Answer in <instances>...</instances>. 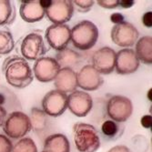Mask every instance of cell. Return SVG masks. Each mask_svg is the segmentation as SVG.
<instances>
[{
	"label": "cell",
	"instance_id": "8",
	"mask_svg": "<svg viewBox=\"0 0 152 152\" xmlns=\"http://www.w3.org/2000/svg\"><path fill=\"white\" fill-rule=\"evenodd\" d=\"M74 8L70 0H52L49 7L45 10V15L53 25H62L71 19Z\"/></svg>",
	"mask_w": 152,
	"mask_h": 152
},
{
	"label": "cell",
	"instance_id": "23",
	"mask_svg": "<svg viewBox=\"0 0 152 152\" xmlns=\"http://www.w3.org/2000/svg\"><path fill=\"white\" fill-rule=\"evenodd\" d=\"M15 48L12 33L6 27L0 26V55H7Z\"/></svg>",
	"mask_w": 152,
	"mask_h": 152
},
{
	"label": "cell",
	"instance_id": "5",
	"mask_svg": "<svg viewBox=\"0 0 152 152\" xmlns=\"http://www.w3.org/2000/svg\"><path fill=\"white\" fill-rule=\"evenodd\" d=\"M133 112V104L124 96H113L107 104V113L111 120L117 123L126 122Z\"/></svg>",
	"mask_w": 152,
	"mask_h": 152
},
{
	"label": "cell",
	"instance_id": "6",
	"mask_svg": "<svg viewBox=\"0 0 152 152\" xmlns=\"http://www.w3.org/2000/svg\"><path fill=\"white\" fill-rule=\"evenodd\" d=\"M110 37L112 42L117 46L129 48L136 44L140 37V32L134 25L125 21L113 26Z\"/></svg>",
	"mask_w": 152,
	"mask_h": 152
},
{
	"label": "cell",
	"instance_id": "15",
	"mask_svg": "<svg viewBox=\"0 0 152 152\" xmlns=\"http://www.w3.org/2000/svg\"><path fill=\"white\" fill-rule=\"evenodd\" d=\"M77 87L86 91H95L103 84L101 75L92 66L86 65L77 73Z\"/></svg>",
	"mask_w": 152,
	"mask_h": 152
},
{
	"label": "cell",
	"instance_id": "3",
	"mask_svg": "<svg viewBox=\"0 0 152 152\" xmlns=\"http://www.w3.org/2000/svg\"><path fill=\"white\" fill-rule=\"evenodd\" d=\"M74 142L78 152H96L100 148L98 130L90 124L78 122L73 126Z\"/></svg>",
	"mask_w": 152,
	"mask_h": 152
},
{
	"label": "cell",
	"instance_id": "24",
	"mask_svg": "<svg viewBox=\"0 0 152 152\" xmlns=\"http://www.w3.org/2000/svg\"><path fill=\"white\" fill-rule=\"evenodd\" d=\"M13 152H37L36 143L30 137H23L13 147Z\"/></svg>",
	"mask_w": 152,
	"mask_h": 152
},
{
	"label": "cell",
	"instance_id": "36",
	"mask_svg": "<svg viewBox=\"0 0 152 152\" xmlns=\"http://www.w3.org/2000/svg\"><path fill=\"white\" fill-rule=\"evenodd\" d=\"M4 103H5V96L2 94H0V106H2Z\"/></svg>",
	"mask_w": 152,
	"mask_h": 152
},
{
	"label": "cell",
	"instance_id": "1",
	"mask_svg": "<svg viewBox=\"0 0 152 152\" xmlns=\"http://www.w3.org/2000/svg\"><path fill=\"white\" fill-rule=\"evenodd\" d=\"M2 71L8 84L16 88H25L29 86L34 75L27 61L18 56L7 58L2 66Z\"/></svg>",
	"mask_w": 152,
	"mask_h": 152
},
{
	"label": "cell",
	"instance_id": "16",
	"mask_svg": "<svg viewBox=\"0 0 152 152\" xmlns=\"http://www.w3.org/2000/svg\"><path fill=\"white\" fill-rule=\"evenodd\" d=\"M54 85L57 90L65 94L74 92L77 88V73L71 68H60L59 72L54 79Z\"/></svg>",
	"mask_w": 152,
	"mask_h": 152
},
{
	"label": "cell",
	"instance_id": "32",
	"mask_svg": "<svg viewBox=\"0 0 152 152\" xmlns=\"http://www.w3.org/2000/svg\"><path fill=\"white\" fill-rule=\"evenodd\" d=\"M107 152H131V151L127 146L118 145V146H115V147L111 148Z\"/></svg>",
	"mask_w": 152,
	"mask_h": 152
},
{
	"label": "cell",
	"instance_id": "25",
	"mask_svg": "<svg viewBox=\"0 0 152 152\" xmlns=\"http://www.w3.org/2000/svg\"><path fill=\"white\" fill-rule=\"evenodd\" d=\"M119 130L120 128L118 124L111 119L104 121L101 126V131L103 135L111 140L114 139V137H117L119 135Z\"/></svg>",
	"mask_w": 152,
	"mask_h": 152
},
{
	"label": "cell",
	"instance_id": "18",
	"mask_svg": "<svg viewBox=\"0 0 152 152\" xmlns=\"http://www.w3.org/2000/svg\"><path fill=\"white\" fill-rule=\"evenodd\" d=\"M45 152H70V143L63 134H53L48 136L44 143Z\"/></svg>",
	"mask_w": 152,
	"mask_h": 152
},
{
	"label": "cell",
	"instance_id": "19",
	"mask_svg": "<svg viewBox=\"0 0 152 152\" xmlns=\"http://www.w3.org/2000/svg\"><path fill=\"white\" fill-rule=\"evenodd\" d=\"M135 47V54L140 62L146 65L152 64V37L151 36H144L137 39Z\"/></svg>",
	"mask_w": 152,
	"mask_h": 152
},
{
	"label": "cell",
	"instance_id": "9",
	"mask_svg": "<svg viewBox=\"0 0 152 152\" xmlns=\"http://www.w3.org/2000/svg\"><path fill=\"white\" fill-rule=\"evenodd\" d=\"M42 108L48 116H61L67 108V95L57 89L48 92L42 99Z\"/></svg>",
	"mask_w": 152,
	"mask_h": 152
},
{
	"label": "cell",
	"instance_id": "29",
	"mask_svg": "<svg viewBox=\"0 0 152 152\" xmlns=\"http://www.w3.org/2000/svg\"><path fill=\"white\" fill-rule=\"evenodd\" d=\"M142 23L146 27H148V28H150L152 26V13H151V11L146 12L142 16Z\"/></svg>",
	"mask_w": 152,
	"mask_h": 152
},
{
	"label": "cell",
	"instance_id": "2",
	"mask_svg": "<svg viewBox=\"0 0 152 152\" xmlns=\"http://www.w3.org/2000/svg\"><path fill=\"white\" fill-rule=\"evenodd\" d=\"M70 41L73 46L77 49L87 51L91 49L98 42L99 29L93 22L83 20L70 29Z\"/></svg>",
	"mask_w": 152,
	"mask_h": 152
},
{
	"label": "cell",
	"instance_id": "11",
	"mask_svg": "<svg viewBox=\"0 0 152 152\" xmlns=\"http://www.w3.org/2000/svg\"><path fill=\"white\" fill-rule=\"evenodd\" d=\"M92 107V96L85 91L75 90L67 96V108L78 118L86 117L90 112Z\"/></svg>",
	"mask_w": 152,
	"mask_h": 152
},
{
	"label": "cell",
	"instance_id": "35",
	"mask_svg": "<svg viewBox=\"0 0 152 152\" xmlns=\"http://www.w3.org/2000/svg\"><path fill=\"white\" fill-rule=\"evenodd\" d=\"M39 3H40V6L46 10L51 5L52 0H39Z\"/></svg>",
	"mask_w": 152,
	"mask_h": 152
},
{
	"label": "cell",
	"instance_id": "17",
	"mask_svg": "<svg viewBox=\"0 0 152 152\" xmlns=\"http://www.w3.org/2000/svg\"><path fill=\"white\" fill-rule=\"evenodd\" d=\"M19 14L26 23H36L44 18L45 9L40 6L39 1H21Z\"/></svg>",
	"mask_w": 152,
	"mask_h": 152
},
{
	"label": "cell",
	"instance_id": "27",
	"mask_svg": "<svg viewBox=\"0 0 152 152\" xmlns=\"http://www.w3.org/2000/svg\"><path fill=\"white\" fill-rule=\"evenodd\" d=\"M13 144L11 140L5 135L0 134V152H11Z\"/></svg>",
	"mask_w": 152,
	"mask_h": 152
},
{
	"label": "cell",
	"instance_id": "30",
	"mask_svg": "<svg viewBox=\"0 0 152 152\" xmlns=\"http://www.w3.org/2000/svg\"><path fill=\"white\" fill-rule=\"evenodd\" d=\"M110 21L114 23L115 25L121 24L123 22H125V18L122 15L121 13H113L111 16H110Z\"/></svg>",
	"mask_w": 152,
	"mask_h": 152
},
{
	"label": "cell",
	"instance_id": "20",
	"mask_svg": "<svg viewBox=\"0 0 152 152\" xmlns=\"http://www.w3.org/2000/svg\"><path fill=\"white\" fill-rule=\"evenodd\" d=\"M56 61L61 68H71L77 66L80 62V55L75 50L66 48L65 49L58 51L56 55Z\"/></svg>",
	"mask_w": 152,
	"mask_h": 152
},
{
	"label": "cell",
	"instance_id": "38",
	"mask_svg": "<svg viewBox=\"0 0 152 152\" xmlns=\"http://www.w3.org/2000/svg\"><path fill=\"white\" fill-rule=\"evenodd\" d=\"M42 152H45V151H44V150H43V151H42Z\"/></svg>",
	"mask_w": 152,
	"mask_h": 152
},
{
	"label": "cell",
	"instance_id": "21",
	"mask_svg": "<svg viewBox=\"0 0 152 152\" xmlns=\"http://www.w3.org/2000/svg\"><path fill=\"white\" fill-rule=\"evenodd\" d=\"M16 18V10L12 1L0 0V26L12 24Z\"/></svg>",
	"mask_w": 152,
	"mask_h": 152
},
{
	"label": "cell",
	"instance_id": "10",
	"mask_svg": "<svg viewBox=\"0 0 152 152\" xmlns=\"http://www.w3.org/2000/svg\"><path fill=\"white\" fill-rule=\"evenodd\" d=\"M70 37V27L66 24L49 26L45 35L48 44L58 52L67 48Z\"/></svg>",
	"mask_w": 152,
	"mask_h": 152
},
{
	"label": "cell",
	"instance_id": "14",
	"mask_svg": "<svg viewBox=\"0 0 152 152\" xmlns=\"http://www.w3.org/2000/svg\"><path fill=\"white\" fill-rule=\"evenodd\" d=\"M140 62L137 58L134 49L123 48L116 53L115 69L119 75L135 73L140 67Z\"/></svg>",
	"mask_w": 152,
	"mask_h": 152
},
{
	"label": "cell",
	"instance_id": "7",
	"mask_svg": "<svg viewBox=\"0 0 152 152\" xmlns=\"http://www.w3.org/2000/svg\"><path fill=\"white\" fill-rule=\"evenodd\" d=\"M23 58L26 60H37L42 58L48 51L43 37L37 33H30L26 35L20 47Z\"/></svg>",
	"mask_w": 152,
	"mask_h": 152
},
{
	"label": "cell",
	"instance_id": "22",
	"mask_svg": "<svg viewBox=\"0 0 152 152\" xmlns=\"http://www.w3.org/2000/svg\"><path fill=\"white\" fill-rule=\"evenodd\" d=\"M31 123V129L39 132L43 131L48 125V115L42 109L33 107L31 109V116L29 117Z\"/></svg>",
	"mask_w": 152,
	"mask_h": 152
},
{
	"label": "cell",
	"instance_id": "26",
	"mask_svg": "<svg viewBox=\"0 0 152 152\" xmlns=\"http://www.w3.org/2000/svg\"><path fill=\"white\" fill-rule=\"evenodd\" d=\"M72 3L76 6L78 12L86 13L92 8L95 1H93V0H75V1H72Z\"/></svg>",
	"mask_w": 152,
	"mask_h": 152
},
{
	"label": "cell",
	"instance_id": "37",
	"mask_svg": "<svg viewBox=\"0 0 152 152\" xmlns=\"http://www.w3.org/2000/svg\"><path fill=\"white\" fill-rule=\"evenodd\" d=\"M151 96V89H149V91L148 92V96L149 98V100L151 101V100H152V99H151V96Z\"/></svg>",
	"mask_w": 152,
	"mask_h": 152
},
{
	"label": "cell",
	"instance_id": "13",
	"mask_svg": "<svg viewBox=\"0 0 152 152\" xmlns=\"http://www.w3.org/2000/svg\"><path fill=\"white\" fill-rule=\"evenodd\" d=\"M116 52L108 47L101 48L94 52L92 56V66L100 75H108L115 69Z\"/></svg>",
	"mask_w": 152,
	"mask_h": 152
},
{
	"label": "cell",
	"instance_id": "34",
	"mask_svg": "<svg viewBox=\"0 0 152 152\" xmlns=\"http://www.w3.org/2000/svg\"><path fill=\"white\" fill-rule=\"evenodd\" d=\"M7 118V111L4 108V107L0 106V127L3 126V124Z\"/></svg>",
	"mask_w": 152,
	"mask_h": 152
},
{
	"label": "cell",
	"instance_id": "31",
	"mask_svg": "<svg viewBox=\"0 0 152 152\" xmlns=\"http://www.w3.org/2000/svg\"><path fill=\"white\" fill-rule=\"evenodd\" d=\"M140 123L142 127H144L145 129H151V126H152L151 115H144L140 119Z\"/></svg>",
	"mask_w": 152,
	"mask_h": 152
},
{
	"label": "cell",
	"instance_id": "12",
	"mask_svg": "<svg viewBox=\"0 0 152 152\" xmlns=\"http://www.w3.org/2000/svg\"><path fill=\"white\" fill-rule=\"evenodd\" d=\"M60 68L54 58L42 57L36 60L33 67V75L38 81L47 83L54 81Z\"/></svg>",
	"mask_w": 152,
	"mask_h": 152
},
{
	"label": "cell",
	"instance_id": "4",
	"mask_svg": "<svg viewBox=\"0 0 152 152\" xmlns=\"http://www.w3.org/2000/svg\"><path fill=\"white\" fill-rule=\"evenodd\" d=\"M3 130L7 137L14 140L24 137L31 130L29 117L21 111L12 112L3 124Z\"/></svg>",
	"mask_w": 152,
	"mask_h": 152
},
{
	"label": "cell",
	"instance_id": "28",
	"mask_svg": "<svg viewBox=\"0 0 152 152\" xmlns=\"http://www.w3.org/2000/svg\"><path fill=\"white\" fill-rule=\"evenodd\" d=\"M98 4L107 9H115L119 7V0H99Z\"/></svg>",
	"mask_w": 152,
	"mask_h": 152
},
{
	"label": "cell",
	"instance_id": "33",
	"mask_svg": "<svg viewBox=\"0 0 152 152\" xmlns=\"http://www.w3.org/2000/svg\"><path fill=\"white\" fill-rule=\"evenodd\" d=\"M135 5L133 0H119V7L124 9H129Z\"/></svg>",
	"mask_w": 152,
	"mask_h": 152
}]
</instances>
